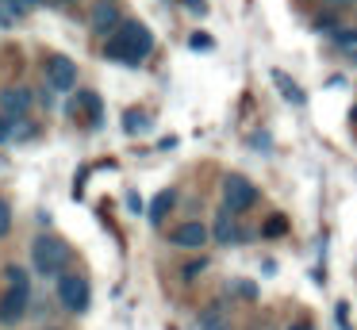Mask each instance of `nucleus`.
Here are the masks:
<instances>
[{"mask_svg":"<svg viewBox=\"0 0 357 330\" xmlns=\"http://www.w3.org/2000/svg\"><path fill=\"white\" fill-rule=\"evenodd\" d=\"M150 50H154V35H150V27H142L139 20H123L119 31L108 38V46H104V58L123 61V66H139Z\"/></svg>","mask_w":357,"mask_h":330,"instance_id":"f257e3e1","label":"nucleus"},{"mask_svg":"<svg viewBox=\"0 0 357 330\" xmlns=\"http://www.w3.org/2000/svg\"><path fill=\"white\" fill-rule=\"evenodd\" d=\"M66 257H70V250H66V242L54 238V234H43V238L31 242V269H35V276H43V280L62 276Z\"/></svg>","mask_w":357,"mask_h":330,"instance_id":"f03ea898","label":"nucleus"},{"mask_svg":"<svg viewBox=\"0 0 357 330\" xmlns=\"http://www.w3.org/2000/svg\"><path fill=\"white\" fill-rule=\"evenodd\" d=\"M58 299H62L66 311L85 315L89 303H93V288H89V280L81 273H62L58 276Z\"/></svg>","mask_w":357,"mask_h":330,"instance_id":"7ed1b4c3","label":"nucleus"},{"mask_svg":"<svg viewBox=\"0 0 357 330\" xmlns=\"http://www.w3.org/2000/svg\"><path fill=\"white\" fill-rule=\"evenodd\" d=\"M257 204V188L246 181V177L231 173L223 181V207H231V211H246V207Z\"/></svg>","mask_w":357,"mask_h":330,"instance_id":"20e7f679","label":"nucleus"},{"mask_svg":"<svg viewBox=\"0 0 357 330\" xmlns=\"http://www.w3.org/2000/svg\"><path fill=\"white\" fill-rule=\"evenodd\" d=\"M73 84H77V66H73V58H66V54L47 58V89L73 92Z\"/></svg>","mask_w":357,"mask_h":330,"instance_id":"39448f33","label":"nucleus"},{"mask_svg":"<svg viewBox=\"0 0 357 330\" xmlns=\"http://www.w3.org/2000/svg\"><path fill=\"white\" fill-rule=\"evenodd\" d=\"M31 107H35V92L27 84H12V89L0 92V115H8V119H24Z\"/></svg>","mask_w":357,"mask_h":330,"instance_id":"423d86ee","label":"nucleus"},{"mask_svg":"<svg viewBox=\"0 0 357 330\" xmlns=\"http://www.w3.org/2000/svg\"><path fill=\"white\" fill-rule=\"evenodd\" d=\"M27 307H31V288H8L4 296H0V322L4 327H16L20 319L27 315Z\"/></svg>","mask_w":357,"mask_h":330,"instance_id":"0eeeda50","label":"nucleus"},{"mask_svg":"<svg viewBox=\"0 0 357 330\" xmlns=\"http://www.w3.org/2000/svg\"><path fill=\"white\" fill-rule=\"evenodd\" d=\"M173 246H181V250H200L204 242H208V227L204 223H181L177 230H173V238H169Z\"/></svg>","mask_w":357,"mask_h":330,"instance_id":"6e6552de","label":"nucleus"},{"mask_svg":"<svg viewBox=\"0 0 357 330\" xmlns=\"http://www.w3.org/2000/svg\"><path fill=\"white\" fill-rule=\"evenodd\" d=\"M89 23H93V31L96 35H116L119 31V12H116V4H93V12H89Z\"/></svg>","mask_w":357,"mask_h":330,"instance_id":"1a4fd4ad","label":"nucleus"},{"mask_svg":"<svg viewBox=\"0 0 357 330\" xmlns=\"http://www.w3.org/2000/svg\"><path fill=\"white\" fill-rule=\"evenodd\" d=\"M173 204H177V192H173V188H162L154 200H150V207H146V219L158 227V223H162L165 215H169V207H173Z\"/></svg>","mask_w":357,"mask_h":330,"instance_id":"9d476101","label":"nucleus"},{"mask_svg":"<svg viewBox=\"0 0 357 330\" xmlns=\"http://www.w3.org/2000/svg\"><path fill=\"white\" fill-rule=\"evenodd\" d=\"M200 330H231V315L223 303H211L200 311Z\"/></svg>","mask_w":357,"mask_h":330,"instance_id":"9b49d317","label":"nucleus"},{"mask_svg":"<svg viewBox=\"0 0 357 330\" xmlns=\"http://www.w3.org/2000/svg\"><path fill=\"white\" fill-rule=\"evenodd\" d=\"M273 81H277L280 96H284L288 104H296V107H303V104H307V96H303V92H300V84H296L288 73H280V69H273Z\"/></svg>","mask_w":357,"mask_h":330,"instance_id":"f8f14e48","label":"nucleus"},{"mask_svg":"<svg viewBox=\"0 0 357 330\" xmlns=\"http://www.w3.org/2000/svg\"><path fill=\"white\" fill-rule=\"evenodd\" d=\"M77 107H85V112H89V119H93V123H100L104 104H100V96H96V92H77V96L70 100V112H77Z\"/></svg>","mask_w":357,"mask_h":330,"instance_id":"ddd939ff","label":"nucleus"},{"mask_svg":"<svg viewBox=\"0 0 357 330\" xmlns=\"http://www.w3.org/2000/svg\"><path fill=\"white\" fill-rule=\"evenodd\" d=\"M234 238H238V230H234V211H231V207H223V211L215 215V242L231 246Z\"/></svg>","mask_w":357,"mask_h":330,"instance_id":"4468645a","label":"nucleus"},{"mask_svg":"<svg viewBox=\"0 0 357 330\" xmlns=\"http://www.w3.org/2000/svg\"><path fill=\"white\" fill-rule=\"evenodd\" d=\"M150 127H154V123H150V115L139 112V107H131V112L123 115V130H127V135H146Z\"/></svg>","mask_w":357,"mask_h":330,"instance_id":"2eb2a0df","label":"nucleus"},{"mask_svg":"<svg viewBox=\"0 0 357 330\" xmlns=\"http://www.w3.org/2000/svg\"><path fill=\"white\" fill-rule=\"evenodd\" d=\"M20 20H24V15L12 8V0H0V31H12Z\"/></svg>","mask_w":357,"mask_h":330,"instance_id":"dca6fc26","label":"nucleus"},{"mask_svg":"<svg viewBox=\"0 0 357 330\" xmlns=\"http://www.w3.org/2000/svg\"><path fill=\"white\" fill-rule=\"evenodd\" d=\"M284 230H288V219H284V215H273V219L261 227V234H265V238H280Z\"/></svg>","mask_w":357,"mask_h":330,"instance_id":"f3484780","label":"nucleus"},{"mask_svg":"<svg viewBox=\"0 0 357 330\" xmlns=\"http://www.w3.org/2000/svg\"><path fill=\"white\" fill-rule=\"evenodd\" d=\"M4 276H8L12 288H24V284H27V273H24L20 265H8V269H4Z\"/></svg>","mask_w":357,"mask_h":330,"instance_id":"a211bd4d","label":"nucleus"},{"mask_svg":"<svg viewBox=\"0 0 357 330\" xmlns=\"http://www.w3.org/2000/svg\"><path fill=\"white\" fill-rule=\"evenodd\" d=\"M43 4H47V0H12V8H16L20 15H31V12H39Z\"/></svg>","mask_w":357,"mask_h":330,"instance_id":"6ab92c4d","label":"nucleus"},{"mask_svg":"<svg viewBox=\"0 0 357 330\" xmlns=\"http://www.w3.org/2000/svg\"><path fill=\"white\" fill-rule=\"evenodd\" d=\"M231 292H238L242 299H257V284H250V280H234Z\"/></svg>","mask_w":357,"mask_h":330,"instance_id":"aec40b11","label":"nucleus"},{"mask_svg":"<svg viewBox=\"0 0 357 330\" xmlns=\"http://www.w3.org/2000/svg\"><path fill=\"white\" fill-rule=\"evenodd\" d=\"M8 230H12V207L4 204V200H0V238L8 234Z\"/></svg>","mask_w":357,"mask_h":330,"instance_id":"412c9836","label":"nucleus"},{"mask_svg":"<svg viewBox=\"0 0 357 330\" xmlns=\"http://www.w3.org/2000/svg\"><path fill=\"white\" fill-rule=\"evenodd\" d=\"M204 269H208V261H192V265H185V269H181V276H185V280H196V276H200L204 273Z\"/></svg>","mask_w":357,"mask_h":330,"instance_id":"4be33fe9","label":"nucleus"},{"mask_svg":"<svg viewBox=\"0 0 357 330\" xmlns=\"http://www.w3.org/2000/svg\"><path fill=\"white\" fill-rule=\"evenodd\" d=\"M188 46H192V50H211L215 43H211V35H200V31H196V35L188 38Z\"/></svg>","mask_w":357,"mask_h":330,"instance_id":"5701e85b","label":"nucleus"},{"mask_svg":"<svg viewBox=\"0 0 357 330\" xmlns=\"http://www.w3.org/2000/svg\"><path fill=\"white\" fill-rule=\"evenodd\" d=\"M12 135H16V119L0 115V142H4V138H12Z\"/></svg>","mask_w":357,"mask_h":330,"instance_id":"b1692460","label":"nucleus"},{"mask_svg":"<svg viewBox=\"0 0 357 330\" xmlns=\"http://www.w3.org/2000/svg\"><path fill=\"white\" fill-rule=\"evenodd\" d=\"M185 8L196 15H208V0H185Z\"/></svg>","mask_w":357,"mask_h":330,"instance_id":"393cba45","label":"nucleus"},{"mask_svg":"<svg viewBox=\"0 0 357 330\" xmlns=\"http://www.w3.org/2000/svg\"><path fill=\"white\" fill-rule=\"evenodd\" d=\"M338 43L354 46V43H357V31H338Z\"/></svg>","mask_w":357,"mask_h":330,"instance_id":"a878e982","label":"nucleus"},{"mask_svg":"<svg viewBox=\"0 0 357 330\" xmlns=\"http://www.w3.org/2000/svg\"><path fill=\"white\" fill-rule=\"evenodd\" d=\"M127 204H131V211H142V200L135 196V192H127Z\"/></svg>","mask_w":357,"mask_h":330,"instance_id":"bb28decb","label":"nucleus"},{"mask_svg":"<svg viewBox=\"0 0 357 330\" xmlns=\"http://www.w3.org/2000/svg\"><path fill=\"white\" fill-rule=\"evenodd\" d=\"M349 61H354V66H357V50H354V54H349Z\"/></svg>","mask_w":357,"mask_h":330,"instance_id":"cd10ccee","label":"nucleus"},{"mask_svg":"<svg viewBox=\"0 0 357 330\" xmlns=\"http://www.w3.org/2000/svg\"><path fill=\"white\" fill-rule=\"evenodd\" d=\"M100 4H116V0H100Z\"/></svg>","mask_w":357,"mask_h":330,"instance_id":"c85d7f7f","label":"nucleus"},{"mask_svg":"<svg viewBox=\"0 0 357 330\" xmlns=\"http://www.w3.org/2000/svg\"><path fill=\"white\" fill-rule=\"evenodd\" d=\"M292 330H307V327H292Z\"/></svg>","mask_w":357,"mask_h":330,"instance_id":"c756f323","label":"nucleus"},{"mask_svg":"<svg viewBox=\"0 0 357 330\" xmlns=\"http://www.w3.org/2000/svg\"><path fill=\"white\" fill-rule=\"evenodd\" d=\"M334 4H346V0H334Z\"/></svg>","mask_w":357,"mask_h":330,"instance_id":"7c9ffc66","label":"nucleus"}]
</instances>
